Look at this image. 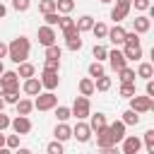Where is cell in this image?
<instances>
[{"mask_svg": "<svg viewBox=\"0 0 154 154\" xmlns=\"http://www.w3.org/2000/svg\"><path fill=\"white\" fill-rule=\"evenodd\" d=\"M58 19H60V14H58V12H46V14H43V22H46L48 26H55V24H58Z\"/></svg>", "mask_w": 154, "mask_h": 154, "instance_id": "44", "label": "cell"}, {"mask_svg": "<svg viewBox=\"0 0 154 154\" xmlns=\"http://www.w3.org/2000/svg\"><path fill=\"white\" fill-rule=\"evenodd\" d=\"M29 53H31V41H29L26 36H17V38H12V41L7 43V58H10L14 65L24 63V60L29 58Z\"/></svg>", "mask_w": 154, "mask_h": 154, "instance_id": "1", "label": "cell"}, {"mask_svg": "<svg viewBox=\"0 0 154 154\" xmlns=\"http://www.w3.org/2000/svg\"><path fill=\"white\" fill-rule=\"evenodd\" d=\"M142 144H144V149H147L149 154H154V130H147V132L142 135Z\"/></svg>", "mask_w": 154, "mask_h": 154, "instance_id": "31", "label": "cell"}, {"mask_svg": "<svg viewBox=\"0 0 154 154\" xmlns=\"http://www.w3.org/2000/svg\"><path fill=\"white\" fill-rule=\"evenodd\" d=\"M106 60H108V65H111V70H113V72H118L120 67H125V65H128V60H125V55H123V51H118V48H113V51H108V55H106Z\"/></svg>", "mask_w": 154, "mask_h": 154, "instance_id": "11", "label": "cell"}, {"mask_svg": "<svg viewBox=\"0 0 154 154\" xmlns=\"http://www.w3.org/2000/svg\"><path fill=\"white\" fill-rule=\"evenodd\" d=\"M5 94V84H2V79H0V96Z\"/></svg>", "mask_w": 154, "mask_h": 154, "instance_id": "53", "label": "cell"}, {"mask_svg": "<svg viewBox=\"0 0 154 154\" xmlns=\"http://www.w3.org/2000/svg\"><path fill=\"white\" fill-rule=\"evenodd\" d=\"M2 70H5V67H2V60H0V75H2Z\"/></svg>", "mask_w": 154, "mask_h": 154, "instance_id": "56", "label": "cell"}, {"mask_svg": "<svg viewBox=\"0 0 154 154\" xmlns=\"http://www.w3.org/2000/svg\"><path fill=\"white\" fill-rule=\"evenodd\" d=\"M55 10L60 14H70L75 10V0H55Z\"/></svg>", "mask_w": 154, "mask_h": 154, "instance_id": "27", "label": "cell"}, {"mask_svg": "<svg viewBox=\"0 0 154 154\" xmlns=\"http://www.w3.org/2000/svg\"><path fill=\"white\" fill-rule=\"evenodd\" d=\"M130 108L135 111V113H149L152 108H154V99L152 96H137V94H132L130 96Z\"/></svg>", "mask_w": 154, "mask_h": 154, "instance_id": "4", "label": "cell"}, {"mask_svg": "<svg viewBox=\"0 0 154 154\" xmlns=\"http://www.w3.org/2000/svg\"><path fill=\"white\" fill-rule=\"evenodd\" d=\"M12 7H14L17 12H26V10L31 7V0H12Z\"/></svg>", "mask_w": 154, "mask_h": 154, "instance_id": "43", "label": "cell"}, {"mask_svg": "<svg viewBox=\"0 0 154 154\" xmlns=\"http://www.w3.org/2000/svg\"><path fill=\"white\" fill-rule=\"evenodd\" d=\"M120 142H123V154H137L142 149V137L137 135H125Z\"/></svg>", "mask_w": 154, "mask_h": 154, "instance_id": "10", "label": "cell"}, {"mask_svg": "<svg viewBox=\"0 0 154 154\" xmlns=\"http://www.w3.org/2000/svg\"><path fill=\"white\" fill-rule=\"evenodd\" d=\"M10 128H12L17 135H29L34 125H31L29 116H19V113H17V118H14V120H10Z\"/></svg>", "mask_w": 154, "mask_h": 154, "instance_id": "7", "label": "cell"}, {"mask_svg": "<svg viewBox=\"0 0 154 154\" xmlns=\"http://www.w3.org/2000/svg\"><path fill=\"white\" fill-rule=\"evenodd\" d=\"M108 123H106V116L103 113H89V128H91V132H99Z\"/></svg>", "mask_w": 154, "mask_h": 154, "instance_id": "19", "label": "cell"}, {"mask_svg": "<svg viewBox=\"0 0 154 154\" xmlns=\"http://www.w3.org/2000/svg\"><path fill=\"white\" fill-rule=\"evenodd\" d=\"M55 118L63 120V123H67V118H72V111L67 106H55Z\"/></svg>", "mask_w": 154, "mask_h": 154, "instance_id": "35", "label": "cell"}, {"mask_svg": "<svg viewBox=\"0 0 154 154\" xmlns=\"http://www.w3.org/2000/svg\"><path fill=\"white\" fill-rule=\"evenodd\" d=\"M58 106V96L53 94V91H38L36 94V99H34V108L36 111H53Z\"/></svg>", "mask_w": 154, "mask_h": 154, "instance_id": "2", "label": "cell"}, {"mask_svg": "<svg viewBox=\"0 0 154 154\" xmlns=\"http://www.w3.org/2000/svg\"><path fill=\"white\" fill-rule=\"evenodd\" d=\"M91 128H89V123H84V120H77V125L72 128V137L77 140V142H89L91 140Z\"/></svg>", "mask_w": 154, "mask_h": 154, "instance_id": "9", "label": "cell"}, {"mask_svg": "<svg viewBox=\"0 0 154 154\" xmlns=\"http://www.w3.org/2000/svg\"><path fill=\"white\" fill-rule=\"evenodd\" d=\"M82 34H75V36H70V38H65V46H67V51H79L82 48Z\"/></svg>", "mask_w": 154, "mask_h": 154, "instance_id": "28", "label": "cell"}, {"mask_svg": "<svg viewBox=\"0 0 154 154\" xmlns=\"http://www.w3.org/2000/svg\"><path fill=\"white\" fill-rule=\"evenodd\" d=\"M0 79H2V84H5V91H19V75L17 72H12V70H2V75H0Z\"/></svg>", "mask_w": 154, "mask_h": 154, "instance_id": "13", "label": "cell"}, {"mask_svg": "<svg viewBox=\"0 0 154 154\" xmlns=\"http://www.w3.org/2000/svg\"><path fill=\"white\" fill-rule=\"evenodd\" d=\"M116 144H118V140L113 137V132L108 130V125L96 132V147L99 149H108V147H116Z\"/></svg>", "mask_w": 154, "mask_h": 154, "instance_id": "6", "label": "cell"}, {"mask_svg": "<svg viewBox=\"0 0 154 154\" xmlns=\"http://www.w3.org/2000/svg\"><path fill=\"white\" fill-rule=\"evenodd\" d=\"M89 31H91L96 38H106V34H108V26H106L103 22H94V26H91Z\"/></svg>", "mask_w": 154, "mask_h": 154, "instance_id": "29", "label": "cell"}, {"mask_svg": "<svg viewBox=\"0 0 154 154\" xmlns=\"http://www.w3.org/2000/svg\"><path fill=\"white\" fill-rule=\"evenodd\" d=\"M7 128H10V116H5L0 111V130H7Z\"/></svg>", "mask_w": 154, "mask_h": 154, "instance_id": "48", "label": "cell"}, {"mask_svg": "<svg viewBox=\"0 0 154 154\" xmlns=\"http://www.w3.org/2000/svg\"><path fill=\"white\" fill-rule=\"evenodd\" d=\"M17 75H19L22 79H26V77H34V75H36V67H34L29 60H24V63H19V70H17Z\"/></svg>", "mask_w": 154, "mask_h": 154, "instance_id": "22", "label": "cell"}, {"mask_svg": "<svg viewBox=\"0 0 154 154\" xmlns=\"http://www.w3.org/2000/svg\"><path fill=\"white\" fill-rule=\"evenodd\" d=\"M58 26H60V31H67V29H72V26H75V19H72L70 14H60Z\"/></svg>", "mask_w": 154, "mask_h": 154, "instance_id": "34", "label": "cell"}, {"mask_svg": "<svg viewBox=\"0 0 154 154\" xmlns=\"http://www.w3.org/2000/svg\"><path fill=\"white\" fill-rule=\"evenodd\" d=\"M72 116L77 118V120H84V118H89V113H91V103H89V96H77L75 99V103H72Z\"/></svg>", "mask_w": 154, "mask_h": 154, "instance_id": "3", "label": "cell"}, {"mask_svg": "<svg viewBox=\"0 0 154 154\" xmlns=\"http://www.w3.org/2000/svg\"><path fill=\"white\" fill-rule=\"evenodd\" d=\"M106 70H103V65H101V60H94L91 65H89V77L94 79V77H99V75H103Z\"/></svg>", "mask_w": 154, "mask_h": 154, "instance_id": "37", "label": "cell"}, {"mask_svg": "<svg viewBox=\"0 0 154 154\" xmlns=\"http://www.w3.org/2000/svg\"><path fill=\"white\" fill-rule=\"evenodd\" d=\"M2 58H7V43L0 41V60H2Z\"/></svg>", "mask_w": 154, "mask_h": 154, "instance_id": "50", "label": "cell"}, {"mask_svg": "<svg viewBox=\"0 0 154 154\" xmlns=\"http://www.w3.org/2000/svg\"><path fill=\"white\" fill-rule=\"evenodd\" d=\"M46 152H48V154H63V142H60V140L51 142V144L46 147Z\"/></svg>", "mask_w": 154, "mask_h": 154, "instance_id": "45", "label": "cell"}, {"mask_svg": "<svg viewBox=\"0 0 154 154\" xmlns=\"http://www.w3.org/2000/svg\"><path fill=\"white\" fill-rule=\"evenodd\" d=\"M130 10H132V2H130V0H116V7L111 10V19H113L116 24H120V22L130 14Z\"/></svg>", "mask_w": 154, "mask_h": 154, "instance_id": "5", "label": "cell"}, {"mask_svg": "<svg viewBox=\"0 0 154 154\" xmlns=\"http://www.w3.org/2000/svg\"><path fill=\"white\" fill-rule=\"evenodd\" d=\"M94 91H96V89H94V79H91V77H82V79H79V94H82V96H91Z\"/></svg>", "mask_w": 154, "mask_h": 154, "instance_id": "21", "label": "cell"}, {"mask_svg": "<svg viewBox=\"0 0 154 154\" xmlns=\"http://www.w3.org/2000/svg\"><path fill=\"white\" fill-rule=\"evenodd\" d=\"M19 137L22 135H17V132L14 135H5V147L7 149H19Z\"/></svg>", "mask_w": 154, "mask_h": 154, "instance_id": "38", "label": "cell"}, {"mask_svg": "<svg viewBox=\"0 0 154 154\" xmlns=\"http://www.w3.org/2000/svg\"><path fill=\"white\" fill-rule=\"evenodd\" d=\"M75 26H77L79 31H89V29L94 26V17H91V14H82V17L75 22Z\"/></svg>", "mask_w": 154, "mask_h": 154, "instance_id": "26", "label": "cell"}, {"mask_svg": "<svg viewBox=\"0 0 154 154\" xmlns=\"http://www.w3.org/2000/svg\"><path fill=\"white\" fill-rule=\"evenodd\" d=\"M58 84H60L58 72H53V70H43V72H41V87H43V89L53 91V89H58Z\"/></svg>", "mask_w": 154, "mask_h": 154, "instance_id": "12", "label": "cell"}, {"mask_svg": "<svg viewBox=\"0 0 154 154\" xmlns=\"http://www.w3.org/2000/svg\"><path fill=\"white\" fill-rule=\"evenodd\" d=\"M53 135H55V140H60V142H67V140L72 137V128H70L67 123H63V120H60V123L55 125Z\"/></svg>", "mask_w": 154, "mask_h": 154, "instance_id": "18", "label": "cell"}, {"mask_svg": "<svg viewBox=\"0 0 154 154\" xmlns=\"http://www.w3.org/2000/svg\"><path fill=\"white\" fill-rule=\"evenodd\" d=\"M135 75L142 77V79H152V77H154V67H152V63H140Z\"/></svg>", "mask_w": 154, "mask_h": 154, "instance_id": "23", "label": "cell"}, {"mask_svg": "<svg viewBox=\"0 0 154 154\" xmlns=\"http://www.w3.org/2000/svg\"><path fill=\"white\" fill-rule=\"evenodd\" d=\"M43 70L60 72V58H46V60H43Z\"/></svg>", "mask_w": 154, "mask_h": 154, "instance_id": "36", "label": "cell"}, {"mask_svg": "<svg viewBox=\"0 0 154 154\" xmlns=\"http://www.w3.org/2000/svg\"><path fill=\"white\" fill-rule=\"evenodd\" d=\"M14 106H17V113H19V116H29V113L34 111V101H31V99H19Z\"/></svg>", "mask_w": 154, "mask_h": 154, "instance_id": "24", "label": "cell"}, {"mask_svg": "<svg viewBox=\"0 0 154 154\" xmlns=\"http://www.w3.org/2000/svg\"><path fill=\"white\" fill-rule=\"evenodd\" d=\"M125 128H128V125H125L123 120H116V123H111V125H108V130L113 132V137H116L118 142H120V140L125 137Z\"/></svg>", "mask_w": 154, "mask_h": 154, "instance_id": "25", "label": "cell"}, {"mask_svg": "<svg viewBox=\"0 0 154 154\" xmlns=\"http://www.w3.org/2000/svg\"><path fill=\"white\" fill-rule=\"evenodd\" d=\"M5 14H7V7H5V5H2V2H0V19H2V17H5Z\"/></svg>", "mask_w": 154, "mask_h": 154, "instance_id": "51", "label": "cell"}, {"mask_svg": "<svg viewBox=\"0 0 154 154\" xmlns=\"http://www.w3.org/2000/svg\"><path fill=\"white\" fill-rule=\"evenodd\" d=\"M123 43L137 46V43H140V34H137V31H125V38H123Z\"/></svg>", "mask_w": 154, "mask_h": 154, "instance_id": "42", "label": "cell"}, {"mask_svg": "<svg viewBox=\"0 0 154 154\" xmlns=\"http://www.w3.org/2000/svg\"><path fill=\"white\" fill-rule=\"evenodd\" d=\"M132 5H135V10H140V12H144V10H149L152 7V2L149 0H130Z\"/></svg>", "mask_w": 154, "mask_h": 154, "instance_id": "47", "label": "cell"}, {"mask_svg": "<svg viewBox=\"0 0 154 154\" xmlns=\"http://www.w3.org/2000/svg\"><path fill=\"white\" fill-rule=\"evenodd\" d=\"M99 2H103V5H108V2H113V0H99Z\"/></svg>", "mask_w": 154, "mask_h": 154, "instance_id": "55", "label": "cell"}, {"mask_svg": "<svg viewBox=\"0 0 154 154\" xmlns=\"http://www.w3.org/2000/svg\"><path fill=\"white\" fill-rule=\"evenodd\" d=\"M123 123H125V125H137V123H140V113H135L132 108H128V111L123 113Z\"/></svg>", "mask_w": 154, "mask_h": 154, "instance_id": "33", "label": "cell"}, {"mask_svg": "<svg viewBox=\"0 0 154 154\" xmlns=\"http://www.w3.org/2000/svg\"><path fill=\"white\" fill-rule=\"evenodd\" d=\"M132 94H137L135 91V82H120V96L123 99H130Z\"/></svg>", "mask_w": 154, "mask_h": 154, "instance_id": "32", "label": "cell"}, {"mask_svg": "<svg viewBox=\"0 0 154 154\" xmlns=\"http://www.w3.org/2000/svg\"><path fill=\"white\" fill-rule=\"evenodd\" d=\"M38 12H41V14H46V12H58V10H55V0H41V2H38Z\"/></svg>", "mask_w": 154, "mask_h": 154, "instance_id": "39", "label": "cell"}, {"mask_svg": "<svg viewBox=\"0 0 154 154\" xmlns=\"http://www.w3.org/2000/svg\"><path fill=\"white\" fill-rule=\"evenodd\" d=\"M36 38H38V43H41L43 48L58 41V36H55V29H53V26H48V24L38 26V34H36Z\"/></svg>", "mask_w": 154, "mask_h": 154, "instance_id": "8", "label": "cell"}, {"mask_svg": "<svg viewBox=\"0 0 154 154\" xmlns=\"http://www.w3.org/2000/svg\"><path fill=\"white\" fill-rule=\"evenodd\" d=\"M2 99H5V103H17L19 101V91H5Z\"/></svg>", "mask_w": 154, "mask_h": 154, "instance_id": "46", "label": "cell"}, {"mask_svg": "<svg viewBox=\"0 0 154 154\" xmlns=\"http://www.w3.org/2000/svg\"><path fill=\"white\" fill-rule=\"evenodd\" d=\"M111 84H113V82H111V77H108L106 72L99 75V77H94V89H96V91H108Z\"/></svg>", "mask_w": 154, "mask_h": 154, "instance_id": "20", "label": "cell"}, {"mask_svg": "<svg viewBox=\"0 0 154 154\" xmlns=\"http://www.w3.org/2000/svg\"><path fill=\"white\" fill-rule=\"evenodd\" d=\"M118 77H120V82H135V77H137V75H135V70H132V67H128V65H125V67H120V70H118Z\"/></svg>", "mask_w": 154, "mask_h": 154, "instance_id": "30", "label": "cell"}, {"mask_svg": "<svg viewBox=\"0 0 154 154\" xmlns=\"http://www.w3.org/2000/svg\"><path fill=\"white\" fill-rule=\"evenodd\" d=\"M2 108H5V99L0 96V111H2Z\"/></svg>", "mask_w": 154, "mask_h": 154, "instance_id": "54", "label": "cell"}, {"mask_svg": "<svg viewBox=\"0 0 154 154\" xmlns=\"http://www.w3.org/2000/svg\"><path fill=\"white\" fill-rule=\"evenodd\" d=\"M123 55H125L128 63H130V60H140V58H142V46H140V43H137V46L123 43Z\"/></svg>", "mask_w": 154, "mask_h": 154, "instance_id": "17", "label": "cell"}, {"mask_svg": "<svg viewBox=\"0 0 154 154\" xmlns=\"http://www.w3.org/2000/svg\"><path fill=\"white\" fill-rule=\"evenodd\" d=\"M41 89H43V87H41V79H38V77H26L24 84H22V91H24L26 96H36Z\"/></svg>", "mask_w": 154, "mask_h": 154, "instance_id": "14", "label": "cell"}, {"mask_svg": "<svg viewBox=\"0 0 154 154\" xmlns=\"http://www.w3.org/2000/svg\"><path fill=\"white\" fill-rule=\"evenodd\" d=\"M5 147V135H2V130H0V149Z\"/></svg>", "mask_w": 154, "mask_h": 154, "instance_id": "52", "label": "cell"}, {"mask_svg": "<svg viewBox=\"0 0 154 154\" xmlns=\"http://www.w3.org/2000/svg\"><path fill=\"white\" fill-rule=\"evenodd\" d=\"M91 53H94V58H96V60H106V55H108V48H106V46H101V43H96Z\"/></svg>", "mask_w": 154, "mask_h": 154, "instance_id": "41", "label": "cell"}, {"mask_svg": "<svg viewBox=\"0 0 154 154\" xmlns=\"http://www.w3.org/2000/svg\"><path fill=\"white\" fill-rule=\"evenodd\" d=\"M147 96L154 99V82H152V79H147Z\"/></svg>", "mask_w": 154, "mask_h": 154, "instance_id": "49", "label": "cell"}, {"mask_svg": "<svg viewBox=\"0 0 154 154\" xmlns=\"http://www.w3.org/2000/svg\"><path fill=\"white\" fill-rule=\"evenodd\" d=\"M60 55H63V48H60L58 43L46 46V58H60Z\"/></svg>", "mask_w": 154, "mask_h": 154, "instance_id": "40", "label": "cell"}, {"mask_svg": "<svg viewBox=\"0 0 154 154\" xmlns=\"http://www.w3.org/2000/svg\"><path fill=\"white\" fill-rule=\"evenodd\" d=\"M106 38H108V41H111L113 46H123V38H125V29H123L120 24H116L113 29H108Z\"/></svg>", "mask_w": 154, "mask_h": 154, "instance_id": "15", "label": "cell"}, {"mask_svg": "<svg viewBox=\"0 0 154 154\" xmlns=\"http://www.w3.org/2000/svg\"><path fill=\"white\" fill-rule=\"evenodd\" d=\"M132 26H135V31H137V34H147V31L152 29V19H149V17H144V14H137V17L132 19Z\"/></svg>", "mask_w": 154, "mask_h": 154, "instance_id": "16", "label": "cell"}]
</instances>
